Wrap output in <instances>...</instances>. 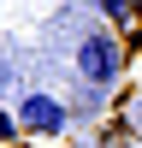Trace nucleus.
Instances as JSON below:
<instances>
[{
  "instance_id": "nucleus-1",
  "label": "nucleus",
  "mask_w": 142,
  "mask_h": 148,
  "mask_svg": "<svg viewBox=\"0 0 142 148\" xmlns=\"http://www.w3.org/2000/svg\"><path fill=\"white\" fill-rule=\"evenodd\" d=\"M77 77L89 83V89H113V83L124 77V47H118L113 30H89L77 42Z\"/></svg>"
},
{
  "instance_id": "nucleus-2",
  "label": "nucleus",
  "mask_w": 142,
  "mask_h": 148,
  "mask_svg": "<svg viewBox=\"0 0 142 148\" xmlns=\"http://www.w3.org/2000/svg\"><path fill=\"white\" fill-rule=\"evenodd\" d=\"M18 125L36 130V136H65V130H71V113H65V101H59V95L30 89V95H18Z\"/></svg>"
},
{
  "instance_id": "nucleus-3",
  "label": "nucleus",
  "mask_w": 142,
  "mask_h": 148,
  "mask_svg": "<svg viewBox=\"0 0 142 148\" xmlns=\"http://www.w3.org/2000/svg\"><path fill=\"white\" fill-rule=\"evenodd\" d=\"M101 18H113V24H124V18H136V12H130V0H101Z\"/></svg>"
},
{
  "instance_id": "nucleus-4",
  "label": "nucleus",
  "mask_w": 142,
  "mask_h": 148,
  "mask_svg": "<svg viewBox=\"0 0 142 148\" xmlns=\"http://www.w3.org/2000/svg\"><path fill=\"white\" fill-rule=\"evenodd\" d=\"M18 130H24V125H18V113H6V107H0V142H12Z\"/></svg>"
},
{
  "instance_id": "nucleus-5",
  "label": "nucleus",
  "mask_w": 142,
  "mask_h": 148,
  "mask_svg": "<svg viewBox=\"0 0 142 148\" xmlns=\"http://www.w3.org/2000/svg\"><path fill=\"white\" fill-rule=\"evenodd\" d=\"M130 119H136V130H142V101H136V113H130Z\"/></svg>"
}]
</instances>
